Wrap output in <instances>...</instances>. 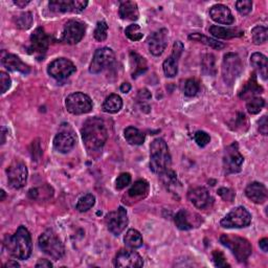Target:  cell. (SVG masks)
I'll use <instances>...</instances> for the list:
<instances>
[{"mask_svg": "<svg viewBox=\"0 0 268 268\" xmlns=\"http://www.w3.org/2000/svg\"><path fill=\"white\" fill-rule=\"evenodd\" d=\"M82 138L88 151H99L108 138V131L103 120L91 117L83 125Z\"/></svg>", "mask_w": 268, "mask_h": 268, "instance_id": "1", "label": "cell"}, {"mask_svg": "<svg viewBox=\"0 0 268 268\" xmlns=\"http://www.w3.org/2000/svg\"><path fill=\"white\" fill-rule=\"evenodd\" d=\"M4 247L10 255L18 260H27L31 255V237L26 226H19L13 236H7Z\"/></svg>", "mask_w": 268, "mask_h": 268, "instance_id": "2", "label": "cell"}, {"mask_svg": "<svg viewBox=\"0 0 268 268\" xmlns=\"http://www.w3.org/2000/svg\"><path fill=\"white\" fill-rule=\"evenodd\" d=\"M171 167V155L168 145L162 138H156L150 146V169L156 174H162Z\"/></svg>", "mask_w": 268, "mask_h": 268, "instance_id": "3", "label": "cell"}, {"mask_svg": "<svg viewBox=\"0 0 268 268\" xmlns=\"http://www.w3.org/2000/svg\"><path fill=\"white\" fill-rule=\"evenodd\" d=\"M220 242L222 245L231 249L236 259L241 263L246 262L251 255V251H253L250 243L246 239L238 237V236L222 235L220 237Z\"/></svg>", "mask_w": 268, "mask_h": 268, "instance_id": "4", "label": "cell"}, {"mask_svg": "<svg viewBox=\"0 0 268 268\" xmlns=\"http://www.w3.org/2000/svg\"><path fill=\"white\" fill-rule=\"evenodd\" d=\"M39 247L47 256L54 260H60L65 254L64 245L59 239L57 234L52 230H47L39 237L38 240Z\"/></svg>", "mask_w": 268, "mask_h": 268, "instance_id": "5", "label": "cell"}, {"mask_svg": "<svg viewBox=\"0 0 268 268\" xmlns=\"http://www.w3.org/2000/svg\"><path fill=\"white\" fill-rule=\"evenodd\" d=\"M242 62L236 54H226L222 62V77L227 85H233L242 73Z\"/></svg>", "mask_w": 268, "mask_h": 268, "instance_id": "6", "label": "cell"}, {"mask_svg": "<svg viewBox=\"0 0 268 268\" xmlns=\"http://www.w3.org/2000/svg\"><path fill=\"white\" fill-rule=\"evenodd\" d=\"M66 108L67 111L72 114L80 115L88 113L92 110L91 99L83 92H75L69 94L66 98Z\"/></svg>", "mask_w": 268, "mask_h": 268, "instance_id": "7", "label": "cell"}, {"mask_svg": "<svg viewBox=\"0 0 268 268\" xmlns=\"http://www.w3.org/2000/svg\"><path fill=\"white\" fill-rule=\"evenodd\" d=\"M251 222V215L249 212L243 207L233 209L228 214L221 220L222 227L225 228H242L246 227Z\"/></svg>", "mask_w": 268, "mask_h": 268, "instance_id": "8", "label": "cell"}, {"mask_svg": "<svg viewBox=\"0 0 268 268\" xmlns=\"http://www.w3.org/2000/svg\"><path fill=\"white\" fill-rule=\"evenodd\" d=\"M6 175L7 180H9V185L16 188V190H19V188H23L27 184L28 171L25 163L16 161L6 169Z\"/></svg>", "mask_w": 268, "mask_h": 268, "instance_id": "9", "label": "cell"}, {"mask_svg": "<svg viewBox=\"0 0 268 268\" xmlns=\"http://www.w3.org/2000/svg\"><path fill=\"white\" fill-rule=\"evenodd\" d=\"M115 59V54L113 51L109 47H103L94 53V56L89 66V72L91 74H100L105 68L110 66Z\"/></svg>", "mask_w": 268, "mask_h": 268, "instance_id": "10", "label": "cell"}, {"mask_svg": "<svg viewBox=\"0 0 268 268\" xmlns=\"http://www.w3.org/2000/svg\"><path fill=\"white\" fill-rule=\"evenodd\" d=\"M243 162L244 157L239 152L238 144L234 143L233 145L228 146L223 157V168L227 174L240 172Z\"/></svg>", "mask_w": 268, "mask_h": 268, "instance_id": "11", "label": "cell"}, {"mask_svg": "<svg viewBox=\"0 0 268 268\" xmlns=\"http://www.w3.org/2000/svg\"><path fill=\"white\" fill-rule=\"evenodd\" d=\"M76 72V66L74 63L65 58H59L54 60L47 68L49 75L56 79L58 81L65 80L69 76H72Z\"/></svg>", "mask_w": 268, "mask_h": 268, "instance_id": "12", "label": "cell"}, {"mask_svg": "<svg viewBox=\"0 0 268 268\" xmlns=\"http://www.w3.org/2000/svg\"><path fill=\"white\" fill-rule=\"evenodd\" d=\"M86 31L85 23L78 20H69L65 23L62 33V41L68 44H77L80 42Z\"/></svg>", "mask_w": 268, "mask_h": 268, "instance_id": "13", "label": "cell"}, {"mask_svg": "<svg viewBox=\"0 0 268 268\" xmlns=\"http://www.w3.org/2000/svg\"><path fill=\"white\" fill-rule=\"evenodd\" d=\"M106 225L110 233L119 236L128 225L127 211L124 208H119L116 211L109 213L106 216Z\"/></svg>", "mask_w": 268, "mask_h": 268, "instance_id": "14", "label": "cell"}, {"mask_svg": "<svg viewBox=\"0 0 268 268\" xmlns=\"http://www.w3.org/2000/svg\"><path fill=\"white\" fill-rule=\"evenodd\" d=\"M87 4L88 1L86 0H53L49 6L54 13H80Z\"/></svg>", "mask_w": 268, "mask_h": 268, "instance_id": "15", "label": "cell"}, {"mask_svg": "<svg viewBox=\"0 0 268 268\" xmlns=\"http://www.w3.org/2000/svg\"><path fill=\"white\" fill-rule=\"evenodd\" d=\"M185 50V46L183 42L176 41L173 45V50H172V54L171 56L163 62L162 68H163V73L165 77L168 78H173L175 77L178 73V61Z\"/></svg>", "mask_w": 268, "mask_h": 268, "instance_id": "16", "label": "cell"}, {"mask_svg": "<svg viewBox=\"0 0 268 268\" xmlns=\"http://www.w3.org/2000/svg\"><path fill=\"white\" fill-rule=\"evenodd\" d=\"M144 265V260L139 254L133 250H121L114 258L115 267L137 268Z\"/></svg>", "mask_w": 268, "mask_h": 268, "instance_id": "17", "label": "cell"}, {"mask_svg": "<svg viewBox=\"0 0 268 268\" xmlns=\"http://www.w3.org/2000/svg\"><path fill=\"white\" fill-rule=\"evenodd\" d=\"M148 44L150 53L154 56H161L168 44V30L161 28L155 31L148 38Z\"/></svg>", "mask_w": 268, "mask_h": 268, "instance_id": "18", "label": "cell"}, {"mask_svg": "<svg viewBox=\"0 0 268 268\" xmlns=\"http://www.w3.org/2000/svg\"><path fill=\"white\" fill-rule=\"evenodd\" d=\"M50 45V38L42 27H38L30 36L29 50L35 54H44Z\"/></svg>", "mask_w": 268, "mask_h": 268, "instance_id": "19", "label": "cell"}, {"mask_svg": "<svg viewBox=\"0 0 268 268\" xmlns=\"http://www.w3.org/2000/svg\"><path fill=\"white\" fill-rule=\"evenodd\" d=\"M188 198L197 209L203 210L208 208L211 204L212 197L206 188L198 187L192 188L188 193Z\"/></svg>", "mask_w": 268, "mask_h": 268, "instance_id": "20", "label": "cell"}, {"mask_svg": "<svg viewBox=\"0 0 268 268\" xmlns=\"http://www.w3.org/2000/svg\"><path fill=\"white\" fill-rule=\"evenodd\" d=\"M211 18L220 25H233L235 18L226 5L215 4L210 10Z\"/></svg>", "mask_w": 268, "mask_h": 268, "instance_id": "21", "label": "cell"}, {"mask_svg": "<svg viewBox=\"0 0 268 268\" xmlns=\"http://www.w3.org/2000/svg\"><path fill=\"white\" fill-rule=\"evenodd\" d=\"M76 145V138L72 133L63 131L54 138V147L60 153H68Z\"/></svg>", "mask_w": 268, "mask_h": 268, "instance_id": "22", "label": "cell"}, {"mask_svg": "<svg viewBox=\"0 0 268 268\" xmlns=\"http://www.w3.org/2000/svg\"><path fill=\"white\" fill-rule=\"evenodd\" d=\"M245 195L253 202L262 204L267 199V188L263 184L251 183L245 188Z\"/></svg>", "mask_w": 268, "mask_h": 268, "instance_id": "23", "label": "cell"}, {"mask_svg": "<svg viewBox=\"0 0 268 268\" xmlns=\"http://www.w3.org/2000/svg\"><path fill=\"white\" fill-rule=\"evenodd\" d=\"M3 66L10 72H18L23 75H27L30 72V68L26 63H23L19 57L16 54H9L2 58Z\"/></svg>", "mask_w": 268, "mask_h": 268, "instance_id": "24", "label": "cell"}, {"mask_svg": "<svg viewBox=\"0 0 268 268\" xmlns=\"http://www.w3.org/2000/svg\"><path fill=\"white\" fill-rule=\"evenodd\" d=\"M120 17L123 20L136 21L139 17V12L137 4L134 1H124L120 5L119 10Z\"/></svg>", "mask_w": 268, "mask_h": 268, "instance_id": "25", "label": "cell"}, {"mask_svg": "<svg viewBox=\"0 0 268 268\" xmlns=\"http://www.w3.org/2000/svg\"><path fill=\"white\" fill-rule=\"evenodd\" d=\"M262 92H263V88L258 84L256 74L254 73L253 75H251L247 84L245 85V87H244L243 90L241 91L240 98L244 100H249L251 98H255L257 94H260Z\"/></svg>", "mask_w": 268, "mask_h": 268, "instance_id": "26", "label": "cell"}, {"mask_svg": "<svg viewBox=\"0 0 268 268\" xmlns=\"http://www.w3.org/2000/svg\"><path fill=\"white\" fill-rule=\"evenodd\" d=\"M211 35L215 38L220 39H232L235 37H240L243 35V31L238 28H230V27H222L218 26H213L210 27Z\"/></svg>", "mask_w": 268, "mask_h": 268, "instance_id": "27", "label": "cell"}, {"mask_svg": "<svg viewBox=\"0 0 268 268\" xmlns=\"http://www.w3.org/2000/svg\"><path fill=\"white\" fill-rule=\"evenodd\" d=\"M250 64L262 77L263 80H267V58L260 53H255L250 57Z\"/></svg>", "mask_w": 268, "mask_h": 268, "instance_id": "28", "label": "cell"}, {"mask_svg": "<svg viewBox=\"0 0 268 268\" xmlns=\"http://www.w3.org/2000/svg\"><path fill=\"white\" fill-rule=\"evenodd\" d=\"M124 135H125L126 140H127L130 145L140 146V145H143L144 141H145L144 133L140 132L137 128L132 127V126L125 129Z\"/></svg>", "mask_w": 268, "mask_h": 268, "instance_id": "29", "label": "cell"}, {"mask_svg": "<svg viewBox=\"0 0 268 268\" xmlns=\"http://www.w3.org/2000/svg\"><path fill=\"white\" fill-rule=\"evenodd\" d=\"M149 184L146 180H137L136 183L131 187L128 194L133 199H140L146 197L149 193Z\"/></svg>", "mask_w": 268, "mask_h": 268, "instance_id": "30", "label": "cell"}, {"mask_svg": "<svg viewBox=\"0 0 268 268\" xmlns=\"http://www.w3.org/2000/svg\"><path fill=\"white\" fill-rule=\"evenodd\" d=\"M123 107V100L117 94H110L105 100L103 104V109L105 112L108 113H116L119 112Z\"/></svg>", "mask_w": 268, "mask_h": 268, "instance_id": "31", "label": "cell"}, {"mask_svg": "<svg viewBox=\"0 0 268 268\" xmlns=\"http://www.w3.org/2000/svg\"><path fill=\"white\" fill-rule=\"evenodd\" d=\"M190 218H191L190 213L186 210H180L176 214L174 221L179 230L188 231V230H192L193 227H195L194 223L190 221Z\"/></svg>", "mask_w": 268, "mask_h": 268, "instance_id": "32", "label": "cell"}, {"mask_svg": "<svg viewBox=\"0 0 268 268\" xmlns=\"http://www.w3.org/2000/svg\"><path fill=\"white\" fill-rule=\"evenodd\" d=\"M125 244L132 249L139 248L143 245V236L136 230H129L124 238Z\"/></svg>", "mask_w": 268, "mask_h": 268, "instance_id": "33", "label": "cell"}, {"mask_svg": "<svg viewBox=\"0 0 268 268\" xmlns=\"http://www.w3.org/2000/svg\"><path fill=\"white\" fill-rule=\"evenodd\" d=\"M188 39L190 40H193V41H197V42H200L202 44H206L210 47H212V49H215V50H222L225 47V44L222 43V42H219L217 40H215V39H212V38H209L207 36L204 35H201L199 33H195V34H191L190 36H188Z\"/></svg>", "mask_w": 268, "mask_h": 268, "instance_id": "34", "label": "cell"}, {"mask_svg": "<svg viewBox=\"0 0 268 268\" xmlns=\"http://www.w3.org/2000/svg\"><path fill=\"white\" fill-rule=\"evenodd\" d=\"M202 70L203 73L209 76H215L217 73L216 68V58L214 54H207L202 59Z\"/></svg>", "mask_w": 268, "mask_h": 268, "instance_id": "35", "label": "cell"}, {"mask_svg": "<svg viewBox=\"0 0 268 268\" xmlns=\"http://www.w3.org/2000/svg\"><path fill=\"white\" fill-rule=\"evenodd\" d=\"M96 203V197L92 194H86L79 199L77 203V210L81 213L89 211Z\"/></svg>", "mask_w": 268, "mask_h": 268, "instance_id": "36", "label": "cell"}, {"mask_svg": "<svg viewBox=\"0 0 268 268\" xmlns=\"http://www.w3.org/2000/svg\"><path fill=\"white\" fill-rule=\"evenodd\" d=\"M267 35H268V30L265 27L257 26L253 28V30H251V37H253V41L257 45L265 43L267 41Z\"/></svg>", "mask_w": 268, "mask_h": 268, "instance_id": "37", "label": "cell"}, {"mask_svg": "<svg viewBox=\"0 0 268 268\" xmlns=\"http://www.w3.org/2000/svg\"><path fill=\"white\" fill-rule=\"evenodd\" d=\"M264 106H265V101L262 98L255 97V98H251V99L247 100L246 108H247V111L250 114L259 113L260 111H261Z\"/></svg>", "mask_w": 268, "mask_h": 268, "instance_id": "38", "label": "cell"}, {"mask_svg": "<svg viewBox=\"0 0 268 268\" xmlns=\"http://www.w3.org/2000/svg\"><path fill=\"white\" fill-rule=\"evenodd\" d=\"M131 58L132 61L135 63V70H134V73L132 74L133 78H137L138 75L145 73L147 70V64L146 61L143 57H140L139 54H135V53H131Z\"/></svg>", "mask_w": 268, "mask_h": 268, "instance_id": "39", "label": "cell"}, {"mask_svg": "<svg viewBox=\"0 0 268 268\" xmlns=\"http://www.w3.org/2000/svg\"><path fill=\"white\" fill-rule=\"evenodd\" d=\"M16 27L21 29H27L31 27L33 23V15L29 12H26L20 14L17 18L15 19Z\"/></svg>", "mask_w": 268, "mask_h": 268, "instance_id": "40", "label": "cell"}, {"mask_svg": "<svg viewBox=\"0 0 268 268\" xmlns=\"http://www.w3.org/2000/svg\"><path fill=\"white\" fill-rule=\"evenodd\" d=\"M125 34L131 41H139L144 37L143 31H141L139 26L137 25H130L125 29Z\"/></svg>", "mask_w": 268, "mask_h": 268, "instance_id": "41", "label": "cell"}, {"mask_svg": "<svg viewBox=\"0 0 268 268\" xmlns=\"http://www.w3.org/2000/svg\"><path fill=\"white\" fill-rule=\"evenodd\" d=\"M107 34H108V26L105 21H100L98 22L97 27L94 29V38L96 40L103 42L107 39Z\"/></svg>", "mask_w": 268, "mask_h": 268, "instance_id": "42", "label": "cell"}, {"mask_svg": "<svg viewBox=\"0 0 268 268\" xmlns=\"http://www.w3.org/2000/svg\"><path fill=\"white\" fill-rule=\"evenodd\" d=\"M199 91V84L197 81L190 79L185 84V94L187 97H195Z\"/></svg>", "mask_w": 268, "mask_h": 268, "instance_id": "43", "label": "cell"}, {"mask_svg": "<svg viewBox=\"0 0 268 268\" xmlns=\"http://www.w3.org/2000/svg\"><path fill=\"white\" fill-rule=\"evenodd\" d=\"M194 139H195V143L197 145H198L201 148H203V147H206V146H208L210 144L211 136L209 135L207 132H204V131H197L194 134Z\"/></svg>", "mask_w": 268, "mask_h": 268, "instance_id": "44", "label": "cell"}, {"mask_svg": "<svg viewBox=\"0 0 268 268\" xmlns=\"http://www.w3.org/2000/svg\"><path fill=\"white\" fill-rule=\"evenodd\" d=\"M236 9L243 16L248 15L253 9V2L250 0H239L236 2Z\"/></svg>", "mask_w": 268, "mask_h": 268, "instance_id": "45", "label": "cell"}, {"mask_svg": "<svg viewBox=\"0 0 268 268\" xmlns=\"http://www.w3.org/2000/svg\"><path fill=\"white\" fill-rule=\"evenodd\" d=\"M131 183V175L129 173H122L115 181V188L117 190H123Z\"/></svg>", "mask_w": 268, "mask_h": 268, "instance_id": "46", "label": "cell"}, {"mask_svg": "<svg viewBox=\"0 0 268 268\" xmlns=\"http://www.w3.org/2000/svg\"><path fill=\"white\" fill-rule=\"evenodd\" d=\"M213 261L217 267H230V264H227L224 255L219 250H215L213 253Z\"/></svg>", "mask_w": 268, "mask_h": 268, "instance_id": "47", "label": "cell"}, {"mask_svg": "<svg viewBox=\"0 0 268 268\" xmlns=\"http://www.w3.org/2000/svg\"><path fill=\"white\" fill-rule=\"evenodd\" d=\"M11 78L9 75L1 72L0 73V87H1V93H5L6 90H9L11 87Z\"/></svg>", "mask_w": 268, "mask_h": 268, "instance_id": "48", "label": "cell"}, {"mask_svg": "<svg viewBox=\"0 0 268 268\" xmlns=\"http://www.w3.org/2000/svg\"><path fill=\"white\" fill-rule=\"evenodd\" d=\"M218 194L221 196L224 200H227V201H232L235 197V194L231 190H228V188H220V190L218 191Z\"/></svg>", "mask_w": 268, "mask_h": 268, "instance_id": "49", "label": "cell"}, {"mask_svg": "<svg viewBox=\"0 0 268 268\" xmlns=\"http://www.w3.org/2000/svg\"><path fill=\"white\" fill-rule=\"evenodd\" d=\"M259 131L261 132L263 135H267L268 133V124H267V116L264 115L259 122Z\"/></svg>", "mask_w": 268, "mask_h": 268, "instance_id": "50", "label": "cell"}, {"mask_svg": "<svg viewBox=\"0 0 268 268\" xmlns=\"http://www.w3.org/2000/svg\"><path fill=\"white\" fill-rule=\"evenodd\" d=\"M36 267L39 268V267H42V268H50V267H53V263L51 261H49V260H45V259H42V260H39L38 263L36 264Z\"/></svg>", "mask_w": 268, "mask_h": 268, "instance_id": "51", "label": "cell"}, {"mask_svg": "<svg viewBox=\"0 0 268 268\" xmlns=\"http://www.w3.org/2000/svg\"><path fill=\"white\" fill-rule=\"evenodd\" d=\"M138 98H139L140 100H149L150 98H151V93L149 92L148 89L144 88V89L139 90V92H138Z\"/></svg>", "mask_w": 268, "mask_h": 268, "instance_id": "52", "label": "cell"}, {"mask_svg": "<svg viewBox=\"0 0 268 268\" xmlns=\"http://www.w3.org/2000/svg\"><path fill=\"white\" fill-rule=\"evenodd\" d=\"M259 246H260V248H261L263 251L267 253V251H268V239L267 238L262 239L261 241L259 242Z\"/></svg>", "mask_w": 268, "mask_h": 268, "instance_id": "53", "label": "cell"}, {"mask_svg": "<svg viewBox=\"0 0 268 268\" xmlns=\"http://www.w3.org/2000/svg\"><path fill=\"white\" fill-rule=\"evenodd\" d=\"M131 89V85L129 83H123L121 86V91L124 93H128Z\"/></svg>", "mask_w": 268, "mask_h": 268, "instance_id": "54", "label": "cell"}, {"mask_svg": "<svg viewBox=\"0 0 268 268\" xmlns=\"http://www.w3.org/2000/svg\"><path fill=\"white\" fill-rule=\"evenodd\" d=\"M20 265L17 263V262H16V261H10V262H7L6 264H4V266L3 267H9V268H11V267H14V268H17V267H19Z\"/></svg>", "mask_w": 268, "mask_h": 268, "instance_id": "55", "label": "cell"}, {"mask_svg": "<svg viewBox=\"0 0 268 268\" xmlns=\"http://www.w3.org/2000/svg\"><path fill=\"white\" fill-rule=\"evenodd\" d=\"M14 3L16 5H18L19 7H25L26 5H27L29 3V1L27 0V1H20V0H17V1H14Z\"/></svg>", "mask_w": 268, "mask_h": 268, "instance_id": "56", "label": "cell"}, {"mask_svg": "<svg viewBox=\"0 0 268 268\" xmlns=\"http://www.w3.org/2000/svg\"><path fill=\"white\" fill-rule=\"evenodd\" d=\"M4 197H5V192L3 190H1V198H0V200L3 201L4 200Z\"/></svg>", "mask_w": 268, "mask_h": 268, "instance_id": "57", "label": "cell"}]
</instances>
